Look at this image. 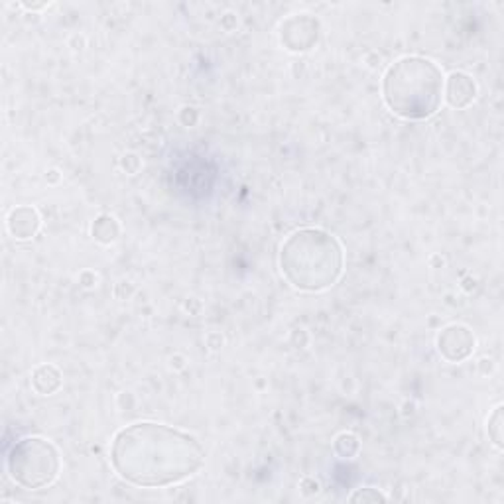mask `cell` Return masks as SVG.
Wrapping results in <instances>:
<instances>
[{"label":"cell","instance_id":"7c38bea8","mask_svg":"<svg viewBox=\"0 0 504 504\" xmlns=\"http://www.w3.org/2000/svg\"><path fill=\"white\" fill-rule=\"evenodd\" d=\"M487 432H489L490 442L495 444L499 449H502V404H499L495 412L489 416Z\"/></svg>","mask_w":504,"mask_h":504},{"label":"cell","instance_id":"6da1fadb","mask_svg":"<svg viewBox=\"0 0 504 504\" xmlns=\"http://www.w3.org/2000/svg\"><path fill=\"white\" fill-rule=\"evenodd\" d=\"M206 463L196 435L156 422H138L116 432L111 465L128 485L160 489L193 477Z\"/></svg>","mask_w":504,"mask_h":504},{"label":"cell","instance_id":"3957f363","mask_svg":"<svg viewBox=\"0 0 504 504\" xmlns=\"http://www.w3.org/2000/svg\"><path fill=\"white\" fill-rule=\"evenodd\" d=\"M444 71L422 56H404L386 69L382 99L404 121H427L444 101Z\"/></svg>","mask_w":504,"mask_h":504},{"label":"cell","instance_id":"4fadbf2b","mask_svg":"<svg viewBox=\"0 0 504 504\" xmlns=\"http://www.w3.org/2000/svg\"><path fill=\"white\" fill-rule=\"evenodd\" d=\"M351 502H362V504H377V502H386V497L379 489H359L357 492H353L349 497Z\"/></svg>","mask_w":504,"mask_h":504},{"label":"cell","instance_id":"52a82bcc","mask_svg":"<svg viewBox=\"0 0 504 504\" xmlns=\"http://www.w3.org/2000/svg\"><path fill=\"white\" fill-rule=\"evenodd\" d=\"M477 81L465 71H452L444 83V96L452 109H467L477 99Z\"/></svg>","mask_w":504,"mask_h":504},{"label":"cell","instance_id":"9c48e42d","mask_svg":"<svg viewBox=\"0 0 504 504\" xmlns=\"http://www.w3.org/2000/svg\"><path fill=\"white\" fill-rule=\"evenodd\" d=\"M63 384V374L56 367V364H38V367L32 371V389H34L41 396H51L56 394Z\"/></svg>","mask_w":504,"mask_h":504},{"label":"cell","instance_id":"5bb4252c","mask_svg":"<svg viewBox=\"0 0 504 504\" xmlns=\"http://www.w3.org/2000/svg\"><path fill=\"white\" fill-rule=\"evenodd\" d=\"M302 490L306 495H316V492H319V482L312 477H307L302 481Z\"/></svg>","mask_w":504,"mask_h":504},{"label":"cell","instance_id":"5b68a950","mask_svg":"<svg viewBox=\"0 0 504 504\" xmlns=\"http://www.w3.org/2000/svg\"><path fill=\"white\" fill-rule=\"evenodd\" d=\"M475 335L467 325L461 324H452L439 331L437 335V351L442 359L447 362H463L467 361L475 351Z\"/></svg>","mask_w":504,"mask_h":504},{"label":"cell","instance_id":"ba28073f","mask_svg":"<svg viewBox=\"0 0 504 504\" xmlns=\"http://www.w3.org/2000/svg\"><path fill=\"white\" fill-rule=\"evenodd\" d=\"M6 227L18 241H30L34 239L41 227V217L36 207L32 206H20L8 213Z\"/></svg>","mask_w":504,"mask_h":504},{"label":"cell","instance_id":"30bf717a","mask_svg":"<svg viewBox=\"0 0 504 504\" xmlns=\"http://www.w3.org/2000/svg\"><path fill=\"white\" fill-rule=\"evenodd\" d=\"M91 234L96 243L101 244H111L116 239H119L121 234V225L116 221L113 215H101L96 217L93 227H91Z\"/></svg>","mask_w":504,"mask_h":504},{"label":"cell","instance_id":"8992f818","mask_svg":"<svg viewBox=\"0 0 504 504\" xmlns=\"http://www.w3.org/2000/svg\"><path fill=\"white\" fill-rule=\"evenodd\" d=\"M319 38V23L309 14H298L286 20L282 26V44H286L288 50H292L296 40L298 46L296 51H307L317 44Z\"/></svg>","mask_w":504,"mask_h":504},{"label":"cell","instance_id":"7a4b0ae2","mask_svg":"<svg viewBox=\"0 0 504 504\" xmlns=\"http://www.w3.org/2000/svg\"><path fill=\"white\" fill-rule=\"evenodd\" d=\"M282 276L302 292H324L335 286L345 270V251L335 234L325 229H298L278 254Z\"/></svg>","mask_w":504,"mask_h":504},{"label":"cell","instance_id":"8fae6325","mask_svg":"<svg viewBox=\"0 0 504 504\" xmlns=\"http://www.w3.org/2000/svg\"><path fill=\"white\" fill-rule=\"evenodd\" d=\"M334 449L341 459H353V457H357L361 452V439L355 434L343 432L335 437Z\"/></svg>","mask_w":504,"mask_h":504},{"label":"cell","instance_id":"277c9868","mask_svg":"<svg viewBox=\"0 0 504 504\" xmlns=\"http://www.w3.org/2000/svg\"><path fill=\"white\" fill-rule=\"evenodd\" d=\"M6 471L18 487L28 490L46 489L61 473V454L50 439L30 435L20 439L10 449Z\"/></svg>","mask_w":504,"mask_h":504}]
</instances>
